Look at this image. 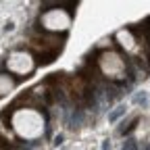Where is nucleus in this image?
Segmentation results:
<instances>
[{
  "instance_id": "20e7f679",
  "label": "nucleus",
  "mask_w": 150,
  "mask_h": 150,
  "mask_svg": "<svg viewBox=\"0 0 150 150\" xmlns=\"http://www.w3.org/2000/svg\"><path fill=\"white\" fill-rule=\"evenodd\" d=\"M98 67H100V71L106 75L108 79H121L125 75V61L121 59L117 52H110V50H106V52L100 54Z\"/></svg>"
},
{
  "instance_id": "f03ea898",
  "label": "nucleus",
  "mask_w": 150,
  "mask_h": 150,
  "mask_svg": "<svg viewBox=\"0 0 150 150\" xmlns=\"http://www.w3.org/2000/svg\"><path fill=\"white\" fill-rule=\"evenodd\" d=\"M35 69V61L33 56L25 50H13L6 59V71L17 77H29Z\"/></svg>"
},
{
  "instance_id": "423d86ee",
  "label": "nucleus",
  "mask_w": 150,
  "mask_h": 150,
  "mask_svg": "<svg viewBox=\"0 0 150 150\" xmlns=\"http://www.w3.org/2000/svg\"><path fill=\"white\" fill-rule=\"evenodd\" d=\"M17 86V81L13 79L11 73H0V96H4V94L13 92Z\"/></svg>"
},
{
  "instance_id": "0eeeda50",
  "label": "nucleus",
  "mask_w": 150,
  "mask_h": 150,
  "mask_svg": "<svg viewBox=\"0 0 150 150\" xmlns=\"http://www.w3.org/2000/svg\"><path fill=\"white\" fill-rule=\"evenodd\" d=\"M117 40H119L121 46H125L127 50L134 48V40H131V33H129V31H119V33H117Z\"/></svg>"
},
{
  "instance_id": "f257e3e1",
  "label": "nucleus",
  "mask_w": 150,
  "mask_h": 150,
  "mask_svg": "<svg viewBox=\"0 0 150 150\" xmlns=\"http://www.w3.org/2000/svg\"><path fill=\"white\" fill-rule=\"evenodd\" d=\"M11 125L15 134L23 140H38L44 134V117L35 108H19L13 112Z\"/></svg>"
},
{
  "instance_id": "7ed1b4c3",
  "label": "nucleus",
  "mask_w": 150,
  "mask_h": 150,
  "mask_svg": "<svg viewBox=\"0 0 150 150\" xmlns=\"http://www.w3.org/2000/svg\"><path fill=\"white\" fill-rule=\"evenodd\" d=\"M40 25L46 31H67L71 25V13H67L65 8H50L42 13Z\"/></svg>"
},
{
  "instance_id": "39448f33",
  "label": "nucleus",
  "mask_w": 150,
  "mask_h": 150,
  "mask_svg": "<svg viewBox=\"0 0 150 150\" xmlns=\"http://www.w3.org/2000/svg\"><path fill=\"white\" fill-rule=\"evenodd\" d=\"M31 46L44 56V63H50L52 56L61 50L63 42H61V40H54V38H33Z\"/></svg>"
}]
</instances>
